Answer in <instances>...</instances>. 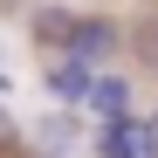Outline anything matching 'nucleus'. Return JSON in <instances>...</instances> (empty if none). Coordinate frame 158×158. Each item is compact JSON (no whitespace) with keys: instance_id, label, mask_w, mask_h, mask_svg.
<instances>
[{"instance_id":"nucleus-1","label":"nucleus","mask_w":158,"mask_h":158,"mask_svg":"<svg viewBox=\"0 0 158 158\" xmlns=\"http://www.w3.org/2000/svg\"><path fill=\"white\" fill-rule=\"evenodd\" d=\"M103 158H158V131L151 124H103Z\"/></svg>"},{"instance_id":"nucleus-2","label":"nucleus","mask_w":158,"mask_h":158,"mask_svg":"<svg viewBox=\"0 0 158 158\" xmlns=\"http://www.w3.org/2000/svg\"><path fill=\"white\" fill-rule=\"evenodd\" d=\"M117 48V28L110 21H69V55L76 62H103Z\"/></svg>"},{"instance_id":"nucleus-3","label":"nucleus","mask_w":158,"mask_h":158,"mask_svg":"<svg viewBox=\"0 0 158 158\" xmlns=\"http://www.w3.org/2000/svg\"><path fill=\"white\" fill-rule=\"evenodd\" d=\"M89 110H96L103 124H131V83H124V76H96Z\"/></svg>"},{"instance_id":"nucleus-4","label":"nucleus","mask_w":158,"mask_h":158,"mask_svg":"<svg viewBox=\"0 0 158 158\" xmlns=\"http://www.w3.org/2000/svg\"><path fill=\"white\" fill-rule=\"evenodd\" d=\"M48 89H55V96H69V103H89V89H96V76H89V62H76V55H62L55 69H48Z\"/></svg>"}]
</instances>
